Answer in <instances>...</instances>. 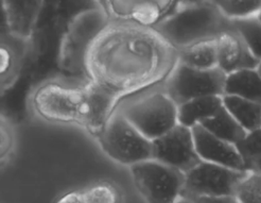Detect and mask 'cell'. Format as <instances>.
<instances>
[{
	"label": "cell",
	"mask_w": 261,
	"mask_h": 203,
	"mask_svg": "<svg viewBox=\"0 0 261 203\" xmlns=\"http://www.w3.org/2000/svg\"><path fill=\"white\" fill-rule=\"evenodd\" d=\"M249 171H255V172L261 174V159L258 160V161H256V162H254V163L251 165V167H250Z\"/></svg>",
	"instance_id": "30"
},
{
	"label": "cell",
	"mask_w": 261,
	"mask_h": 203,
	"mask_svg": "<svg viewBox=\"0 0 261 203\" xmlns=\"http://www.w3.org/2000/svg\"><path fill=\"white\" fill-rule=\"evenodd\" d=\"M261 105V77L256 69H242L226 74L224 94Z\"/></svg>",
	"instance_id": "15"
},
{
	"label": "cell",
	"mask_w": 261,
	"mask_h": 203,
	"mask_svg": "<svg viewBox=\"0 0 261 203\" xmlns=\"http://www.w3.org/2000/svg\"><path fill=\"white\" fill-rule=\"evenodd\" d=\"M231 28L236 31L253 57L261 61V22L256 16L230 20Z\"/></svg>",
	"instance_id": "21"
},
{
	"label": "cell",
	"mask_w": 261,
	"mask_h": 203,
	"mask_svg": "<svg viewBox=\"0 0 261 203\" xmlns=\"http://www.w3.org/2000/svg\"><path fill=\"white\" fill-rule=\"evenodd\" d=\"M222 104L246 132L261 129V105L234 96H222Z\"/></svg>",
	"instance_id": "17"
},
{
	"label": "cell",
	"mask_w": 261,
	"mask_h": 203,
	"mask_svg": "<svg viewBox=\"0 0 261 203\" xmlns=\"http://www.w3.org/2000/svg\"><path fill=\"white\" fill-rule=\"evenodd\" d=\"M237 203H261V174L247 171L234 190Z\"/></svg>",
	"instance_id": "23"
},
{
	"label": "cell",
	"mask_w": 261,
	"mask_h": 203,
	"mask_svg": "<svg viewBox=\"0 0 261 203\" xmlns=\"http://www.w3.org/2000/svg\"><path fill=\"white\" fill-rule=\"evenodd\" d=\"M191 131L195 151L203 162L213 163L233 170L246 171L244 163L234 145L221 141L200 124L194 125Z\"/></svg>",
	"instance_id": "11"
},
{
	"label": "cell",
	"mask_w": 261,
	"mask_h": 203,
	"mask_svg": "<svg viewBox=\"0 0 261 203\" xmlns=\"http://www.w3.org/2000/svg\"><path fill=\"white\" fill-rule=\"evenodd\" d=\"M202 128L231 145H236L246 135V131L233 119V117L222 106L219 111L211 118L200 123Z\"/></svg>",
	"instance_id": "18"
},
{
	"label": "cell",
	"mask_w": 261,
	"mask_h": 203,
	"mask_svg": "<svg viewBox=\"0 0 261 203\" xmlns=\"http://www.w3.org/2000/svg\"><path fill=\"white\" fill-rule=\"evenodd\" d=\"M216 43L218 68L225 74L242 69L257 68L259 61L253 57L240 35L231 26L217 37Z\"/></svg>",
	"instance_id": "13"
},
{
	"label": "cell",
	"mask_w": 261,
	"mask_h": 203,
	"mask_svg": "<svg viewBox=\"0 0 261 203\" xmlns=\"http://www.w3.org/2000/svg\"><path fill=\"white\" fill-rule=\"evenodd\" d=\"M179 63L200 70L217 68L218 52L216 40L201 42L179 50Z\"/></svg>",
	"instance_id": "20"
},
{
	"label": "cell",
	"mask_w": 261,
	"mask_h": 203,
	"mask_svg": "<svg viewBox=\"0 0 261 203\" xmlns=\"http://www.w3.org/2000/svg\"><path fill=\"white\" fill-rule=\"evenodd\" d=\"M57 203H85L82 193L77 192H70L62 196Z\"/></svg>",
	"instance_id": "28"
},
{
	"label": "cell",
	"mask_w": 261,
	"mask_h": 203,
	"mask_svg": "<svg viewBox=\"0 0 261 203\" xmlns=\"http://www.w3.org/2000/svg\"><path fill=\"white\" fill-rule=\"evenodd\" d=\"M16 137L11 122L0 115V165L6 163L15 149Z\"/></svg>",
	"instance_id": "26"
},
{
	"label": "cell",
	"mask_w": 261,
	"mask_h": 203,
	"mask_svg": "<svg viewBox=\"0 0 261 203\" xmlns=\"http://www.w3.org/2000/svg\"><path fill=\"white\" fill-rule=\"evenodd\" d=\"M21 56L18 48L0 37V96L8 92L19 77Z\"/></svg>",
	"instance_id": "19"
},
{
	"label": "cell",
	"mask_w": 261,
	"mask_h": 203,
	"mask_svg": "<svg viewBox=\"0 0 261 203\" xmlns=\"http://www.w3.org/2000/svg\"><path fill=\"white\" fill-rule=\"evenodd\" d=\"M176 203H237L233 197H193L180 195Z\"/></svg>",
	"instance_id": "27"
},
{
	"label": "cell",
	"mask_w": 261,
	"mask_h": 203,
	"mask_svg": "<svg viewBox=\"0 0 261 203\" xmlns=\"http://www.w3.org/2000/svg\"><path fill=\"white\" fill-rule=\"evenodd\" d=\"M133 180L147 203H176L182 193L185 173L158 161L148 160L130 166Z\"/></svg>",
	"instance_id": "6"
},
{
	"label": "cell",
	"mask_w": 261,
	"mask_h": 203,
	"mask_svg": "<svg viewBox=\"0 0 261 203\" xmlns=\"http://www.w3.org/2000/svg\"><path fill=\"white\" fill-rule=\"evenodd\" d=\"M97 139L112 160L129 167L152 160V142L123 116L121 111L113 113Z\"/></svg>",
	"instance_id": "4"
},
{
	"label": "cell",
	"mask_w": 261,
	"mask_h": 203,
	"mask_svg": "<svg viewBox=\"0 0 261 203\" xmlns=\"http://www.w3.org/2000/svg\"><path fill=\"white\" fill-rule=\"evenodd\" d=\"M102 7L109 17L127 18L147 26L156 24L172 15L178 7H171V2H108Z\"/></svg>",
	"instance_id": "12"
},
{
	"label": "cell",
	"mask_w": 261,
	"mask_h": 203,
	"mask_svg": "<svg viewBox=\"0 0 261 203\" xmlns=\"http://www.w3.org/2000/svg\"><path fill=\"white\" fill-rule=\"evenodd\" d=\"M215 4L228 20L256 16L261 9V0H219Z\"/></svg>",
	"instance_id": "22"
},
{
	"label": "cell",
	"mask_w": 261,
	"mask_h": 203,
	"mask_svg": "<svg viewBox=\"0 0 261 203\" xmlns=\"http://www.w3.org/2000/svg\"><path fill=\"white\" fill-rule=\"evenodd\" d=\"M234 147L244 163L246 171H249L251 165L261 159V129L247 132Z\"/></svg>",
	"instance_id": "24"
},
{
	"label": "cell",
	"mask_w": 261,
	"mask_h": 203,
	"mask_svg": "<svg viewBox=\"0 0 261 203\" xmlns=\"http://www.w3.org/2000/svg\"><path fill=\"white\" fill-rule=\"evenodd\" d=\"M222 106L223 104L221 96L190 100L177 107V123L192 129L194 125L213 117Z\"/></svg>",
	"instance_id": "16"
},
{
	"label": "cell",
	"mask_w": 261,
	"mask_h": 203,
	"mask_svg": "<svg viewBox=\"0 0 261 203\" xmlns=\"http://www.w3.org/2000/svg\"><path fill=\"white\" fill-rule=\"evenodd\" d=\"M123 116L149 141L177 124V106L166 93H154L120 110Z\"/></svg>",
	"instance_id": "5"
},
{
	"label": "cell",
	"mask_w": 261,
	"mask_h": 203,
	"mask_svg": "<svg viewBox=\"0 0 261 203\" xmlns=\"http://www.w3.org/2000/svg\"><path fill=\"white\" fill-rule=\"evenodd\" d=\"M247 171L233 170L213 163L201 162L185 173L181 195L193 197H233Z\"/></svg>",
	"instance_id": "8"
},
{
	"label": "cell",
	"mask_w": 261,
	"mask_h": 203,
	"mask_svg": "<svg viewBox=\"0 0 261 203\" xmlns=\"http://www.w3.org/2000/svg\"><path fill=\"white\" fill-rule=\"evenodd\" d=\"M172 15L154 26L163 37L181 50L201 42L216 40L230 27L215 2L184 3Z\"/></svg>",
	"instance_id": "1"
},
{
	"label": "cell",
	"mask_w": 261,
	"mask_h": 203,
	"mask_svg": "<svg viewBox=\"0 0 261 203\" xmlns=\"http://www.w3.org/2000/svg\"><path fill=\"white\" fill-rule=\"evenodd\" d=\"M256 17H257V18L260 20V22H261V9H260V11L258 12V14L256 15Z\"/></svg>",
	"instance_id": "32"
},
{
	"label": "cell",
	"mask_w": 261,
	"mask_h": 203,
	"mask_svg": "<svg viewBox=\"0 0 261 203\" xmlns=\"http://www.w3.org/2000/svg\"><path fill=\"white\" fill-rule=\"evenodd\" d=\"M152 160L186 173L202 162L195 151L192 131L184 125L152 141Z\"/></svg>",
	"instance_id": "9"
},
{
	"label": "cell",
	"mask_w": 261,
	"mask_h": 203,
	"mask_svg": "<svg viewBox=\"0 0 261 203\" xmlns=\"http://www.w3.org/2000/svg\"><path fill=\"white\" fill-rule=\"evenodd\" d=\"M109 15L102 7L74 15L67 24L60 45L59 65L69 73H86V59L101 33L109 27Z\"/></svg>",
	"instance_id": "2"
},
{
	"label": "cell",
	"mask_w": 261,
	"mask_h": 203,
	"mask_svg": "<svg viewBox=\"0 0 261 203\" xmlns=\"http://www.w3.org/2000/svg\"><path fill=\"white\" fill-rule=\"evenodd\" d=\"M83 106V85L74 87L59 81H49L38 86L31 97L34 113L52 123L82 126Z\"/></svg>",
	"instance_id": "3"
},
{
	"label": "cell",
	"mask_w": 261,
	"mask_h": 203,
	"mask_svg": "<svg viewBox=\"0 0 261 203\" xmlns=\"http://www.w3.org/2000/svg\"><path fill=\"white\" fill-rule=\"evenodd\" d=\"M5 35H8L7 21L4 10V2H0V37H5Z\"/></svg>",
	"instance_id": "29"
},
{
	"label": "cell",
	"mask_w": 261,
	"mask_h": 203,
	"mask_svg": "<svg viewBox=\"0 0 261 203\" xmlns=\"http://www.w3.org/2000/svg\"><path fill=\"white\" fill-rule=\"evenodd\" d=\"M226 74L218 67L200 70L179 64L167 83L166 94L178 107L190 100L223 96Z\"/></svg>",
	"instance_id": "7"
},
{
	"label": "cell",
	"mask_w": 261,
	"mask_h": 203,
	"mask_svg": "<svg viewBox=\"0 0 261 203\" xmlns=\"http://www.w3.org/2000/svg\"><path fill=\"white\" fill-rule=\"evenodd\" d=\"M84 106L82 126L98 136L113 115L117 92L100 82L88 80L83 85Z\"/></svg>",
	"instance_id": "10"
},
{
	"label": "cell",
	"mask_w": 261,
	"mask_h": 203,
	"mask_svg": "<svg viewBox=\"0 0 261 203\" xmlns=\"http://www.w3.org/2000/svg\"><path fill=\"white\" fill-rule=\"evenodd\" d=\"M43 5V2H4L8 36L16 42H29Z\"/></svg>",
	"instance_id": "14"
},
{
	"label": "cell",
	"mask_w": 261,
	"mask_h": 203,
	"mask_svg": "<svg viewBox=\"0 0 261 203\" xmlns=\"http://www.w3.org/2000/svg\"><path fill=\"white\" fill-rule=\"evenodd\" d=\"M256 70L258 71V73L260 74V77H261V61L259 62V64H258V66H257V68H256Z\"/></svg>",
	"instance_id": "31"
},
{
	"label": "cell",
	"mask_w": 261,
	"mask_h": 203,
	"mask_svg": "<svg viewBox=\"0 0 261 203\" xmlns=\"http://www.w3.org/2000/svg\"><path fill=\"white\" fill-rule=\"evenodd\" d=\"M85 203H121V194L115 185L97 183L82 193Z\"/></svg>",
	"instance_id": "25"
}]
</instances>
